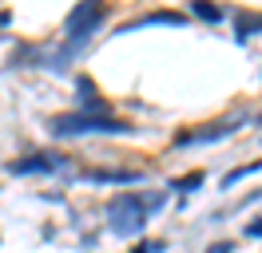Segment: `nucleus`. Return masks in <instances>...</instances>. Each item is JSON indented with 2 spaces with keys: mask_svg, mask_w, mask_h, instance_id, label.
Instances as JSON below:
<instances>
[{
  "mask_svg": "<svg viewBox=\"0 0 262 253\" xmlns=\"http://www.w3.org/2000/svg\"><path fill=\"white\" fill-rule=\"evenodd\" d=\"M0 24H8V12H0Z\"/></svg>",
  "mask_w": 262,
  "mask_h": 253,
  "instance_id": "dca6fc26",
  "label": "nucleus"
},
{
  "mask_svg": "<svg viewBox=\"0 0 262 253\" xmlns=\"http://www.w3.org/2000/svg\"><path fill=\"white\" fill-rule=\"evenodd\" d=\"M48 131L56 139H76V135H127L131 127L123 119L112 115H88V111H64V115H52Z\"/></svg>",
  "mask_w": 262,
  "mask_h": 253,
  "instance_id": "f03ea898",
  "label": "nucleus"
},
{
  "mask_svg": "<svg viewBox=\"0 0 262 253\" xmlns=\"http://www.w3.org/2000/svg\"><path fill=\"white\" fill-rule=\"evenodd\" d=\"M191 16L207 20V24H219V20H223V8H214L211 0H195V4H191Z\"/></svg>",
  "mask_w": 262,
  "mask_h": 253,
  "instance_id": "f8f14e48",
  "label": "nucleus"
},
{
  "mask_svg": "<svg viewBox=\"0 0 262 253\" xmlns=\"http://www.w3.org/2000/svg\"><path fill=\"white\" fill-rule=\"evenodd\" d=\"M131 253H167V241L163 237H147V241H139Z\"/></svg>",
  "mask_w": 262,
  "mask_h": 253,
  "instance_id": "ddd939ff",
  "label": "nucleus"
},
{
  "mask_svg": "<svg viewBox=\"0 0 262 253\" xmlns=\"http://www.w3.org/2000/svg\"><path fill=\"white\" fill-rule=\"evenodd\" d=\"M203 186V170H191V174H179V178H171L167 190L171 194H187V190H199Z\"/></svg>",
  "mask_w": 262,
  "mask_h": 253,
  "instance_id": "9d476101",
  "label": "nucleus"
},
{
  "mask_svg": "<svg viewBox=\"0 0 262 253\" xmlns=\"http://www.w3.org/2000/svg\"><path fill=\"white\" fill-rule=\"evenodd\" d=\"M243 127V115H234L227 123H211V127H199V131H179L175 135V146H203V142H219V139H230L234 131Z\"/></svg>",
  "mask_w": 262,
  "mask_h": 253,
  "instance_id": "20e7f679",
  "label": "nucleus"
},
{
  "mask_svg": "<svg viewBox=\"0 0 262 253\" xmlns=\"http://www.w3.org/2000/svg\"><path fill=\"white\" fill-rule=\"evenodd\" d=\"M262 32V12H234V40H238V44H246V40H250V36H258Z\"/></svg>",
  "mask_w": 262,
  "mask_h": 253,
  "instance_id": "1a4fd4ad",
  "label": "nucleus"
},
{
  "mask_svg": "<svg viewBox=\"0 0 262 253\" xmlns=\"http://www.w3.org/2000/svg\"><path fill=\"white\" fill-rule=\"evenodd\" d=\"M103 20H107V8H103V4H92V0H88V4H76V8L68 12V24H64V32H68L64 44L72 47V52H80V47L99 32Z\"/></svg>",
  "mask_w": 262,
  "mask_h": 253,
  "instance_id": "7ed1b4c3",
  "label": "nucleus"
},
{
  "mask_svg": "<svg viewBox=\"0 0 262 253\" xmlns=\"http://www.w3.org/2000/svg\"><path fill=\"white\" fill-rule=\"evenodd\" d=\"M207 253H234V245H230V241H211Z\"/></svg>",
  "mask_w": 262,
  "mask_h": 253,
  "instance_id": "2eb2a0df",
  "label": "nucleus"
},
{
  "mask_svg": "<svg viewBox=\"0 0 262 253\" xmlns=\"http://www.w3.org/2000/svg\"><path fill=\"white\" fill-rule=\"evenodd\" d=\"M187 16H179V12H147V16H139V20H131V24H119L115 28V36H131L135 28H151V24H171V28H179Z\"/></svg>",
  "mask_w": 262,
  "mask_h": 253,
  "instance_id": "0eeeda50",
  "label": "nucleus"
},
{
  "mask_svg": "<svg viewBox=\"0 0 262 253\" xmlns=\"http://www.w3.org/2000/svg\"><path fill=\"white\" fill-rule=\"evenodd\" d=\"M64 162H68V158L52 155V150H36V155H28V158L8 162V170H12V174H56Z\"/></svg>",
  "mask_w": 262,
  "mask_h": 253,
  "instance_id": "39448f33",
  "label": "nucleus"
},
{
  "mask_svg": "<svg viewBox=\"0 0 262 253\" xmlns=\"http://www.w3.org/2000/svg\"><path fill=\"white\" fill-rule=\"evenodd\" d=\"M250 174H262V158H258V162H246V166H238V170H230V174H223V190L238 186V182L250 178Z\"/></svg>",
  "mask_w": 262,
  "mask_h": 253,
  "instance_id": "9b49d317",
  "label": "nucleus"
},
{
  "mask_svg": "<svg viewBox=\"0 0 262 253\" xmlns=\"http://www.w3.org/2000/svg\"><path fill=\"white\" fill-rule=\"evenodd\" d=\"M243 234L246 237H262V218H254L250 225H243Z\"/></svg>",
  "mask_w": 262,
  "mask_h": 253,
  "instance_id": "4468645a",
  "label": "nucleus"
},
{
  "mask_svg": "<svg viewBox=\"0 0 262 253\" xmlns=\"http://www.w3.org/2000/svg\"><path fill=\"white\" fill-rule=\"evenodd\" d=\"M83 182H103V186H135V182H143V174L139 170H83L80 174Z\"/></svg>",
  "mask_w": 262,
  "mask_h": 253,
  "instance_id": "423d86ee",
  "label": "nucleus"
},
{
  "mask_svg": "<svg viewBox=\"0 0 262 253\" xmlns=\"http://www.w3.org/2000/svg\"><path fill=\"white\" fill-rule=\"evenodd\" d=\"M167 194L163 190H147V194H115L112 202H107V225H112V234L119 237H131L139 234L147 218L155 210H163Z\"/></svg>",
  "mask_w": 262,
  "mask_h": 253,
  "instance_id": "f257e3e1",
  "label": "nucleus"
},
{
  "mask_svg": "<svg viewBox=\"0 0 262 253\" xmlns=\"http://www.w3.org/2000/svg\"><path fill=\"white\" fill-rule=\"evenodd\" d=\"M76 91H80V111H88V115H107V99L96 95V87H92L88 75L76 79Z\"/></svg>",
  "mask_w": 262,
  "mask_h": 253,
  "instance_id": "6e6552de",
  "label": "nucleus"
}]
</instances>
